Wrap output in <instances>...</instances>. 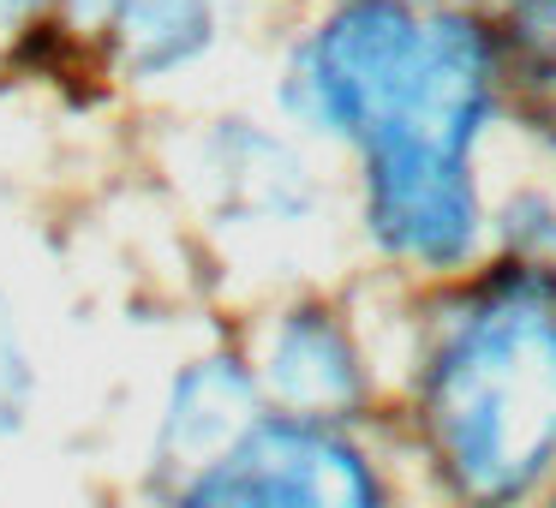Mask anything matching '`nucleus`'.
I'll use <instances>...</instances> for the list:
<instances>
[{
    "label": "nucleus",
    "mask_w": 556,
    "mask_h": 508,
    "mask_svg": "<svg viewBox=\"0 0 556 508\" xmlns=\"http://www.w3.org/2000/svg\"><path fill=\"white\" fill-rule=\"evenodd\" d=\"M300 85L365 150L371 221L419 264L472 245V138L491 102V42L472 18L425 0H348L312 37Z\"/></svg>",
    "instance_id": "obj_1"
},
{
    "label": "nucleus",
    "mask_w": 556,
    "mask_h": 508,
    "mask_svg": "<svg viewBox=\"0 0 556 508\" xmlns=\"http://www.w3.org/2000/svg\"><path fill=\"white\" fill-rule=\"evenodd\" d=\"M431 431L472 503H508L556 460V305L503 288L460 317L431 371Z\"/></svg>",
    "instance_id": "obj_2"
},
{
    "label": "nucleus",
    "mask_w": 556,
    "mask_h": 508,
    "mask_svg": "<svg viewBox=\"0 0 556 508\" xmlns=\"http://www.w3.org/2000/svg\"><path fill=\"white\" fill-rule=\"evenodd\" d=\"M186 508H377V484L348 443L312 424H252L204 460Z\"/></svg>",
    "instance_id": "obj_3"
},
{
    "label": "nucleus",
    "mask_w": 556,
    "mask_h": 508,
    "mask_svg": "<svg viewBox=\"0 0 556 508\" xmlns=\"http://www.w3.org/2000/svg\"><path fill=\"white\" fill-rule=\"evenodd\" d=\"M114 13H121L126 42H132V61L162 73V66H180L186 54L210 42L216 0H114Z\"/></svg>",
    "instance_id": "obj_4"
},
{
    "label": "nucleus",
    "mask_w": 556,
    "mask_h": 508,
    "mask_svg": "<svg viewBox=\"0 0 556 508\" xmlns=\"http://www.w3.org/2000/svg\"><path fill=\"white\" fill-rule=\"evenodd\" d=\"M276 371L288 383L293 401H329L348 389V347L336 341V329L317 317H293L288 335L276 347Z\"/></svg>",
    "instance_id": "obj_5"
},
{
    "label": "nucleus",
    "mask_w": 556,
    "mask_h": 508,
    "mask_svg": "<svg viewBox=\"0 0 556 508\" xmlns=\"http://www.w3.org/2000/svg\"><path fill=\"white\" fill-rule=\"evenodd\" d=\"M515 54H520V85H527L544 132H556V0H520Z\"/></svg>",
    "instance_id": "obj_6"
},
{
    "label": "nucleus",
    "mask_w": 556,
    "mask_h": 508,
    "mask_svg": "<svg viewBox=\"0 0 556 508\" xmlns=\"http://www.w3.org/2000/svg\"><path fill=\"white\" fill-rule=\"evenodd\" d=\"M30 7H114V0H0V13H30Z\"/></svg>",
    "instance_id": "obj_7"
}]
</instances>
